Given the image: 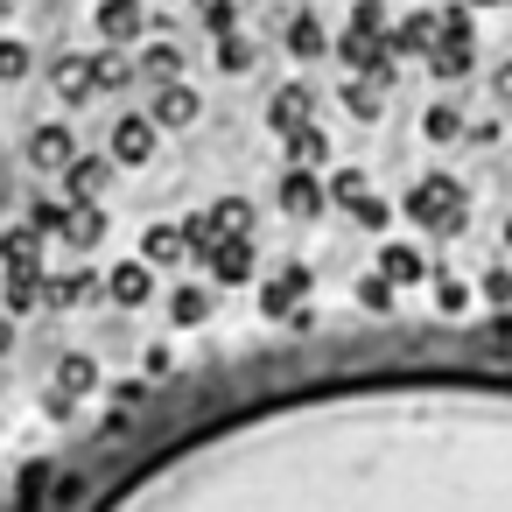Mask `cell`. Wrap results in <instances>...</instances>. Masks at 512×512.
Returning a JSON list of instances; mask_svg holds the SVG:
<instances>
[{"label":"cell","mask_w":512,"mask_h":512,"mask_svg":"<svg viewBox=\"0 0 512 512\" xmlns=\"http://www.w3.org/2000/svg\"><path fill=\"white\" fill-rule=\"evenodd\" d=\"M407 218L421 225V232H463V218H470V204H463V183L456 176H421L414 190H407Z\"/></svg>","instance_id":"obj_1"},{"label":"cell","mask_w":512,"mask_h":512,"mask_svg":"<svg viewBox=\"0 0 512 512\" xmlns=\"http://www.w3.org/2000/svg\"><path fill=\"white\" fill-rule=\"evenodd\" d=\"M337 57H344L358 78H372V85H393V50H386V36H372V29H344Z\"/></svg>","instance_id":"obj_2"},{"label":"cell","mask_w":512,"mask_h":512,"mask_svg":"<svg viewBox=\"0 0 512 512\" xmlns=\"http://www.w3.org/2000/svg\"><path fill=\"white\" fill-rule=\"evenodd\" d=\"M204 267H211V281H225V288H239L246 274H253V232H225L211 253H204Z\"/></svg>","instance_id":"obj_3"},{"label":"cell","mask_w":512,"mask_h":512,"mask_svg":"<svg viewBox=\"0 0 512 512\" xmlns=\"http://www.w3.org/2000/svg\"><path fill=\"white\" fill-rule=\"evenodd\" d=\"M323 204H330V190L316 183V169H288L281 176V211L288 218H323Z\"/></svg>","instance_id":"obj_4"},{"label":"cell","mask_w":512,"mask_h":512,"mask_svg":"<svg viewBox=\"0 0 512 512\" xmlns=\"http://www.w3.org/2000/svg\"><path fill=\"white\" fill-rule=\"evenodd\" d=\"M113 162H127V169H141V162H155V120H141V113H127V120L113 127Z\"/></svg>","instance_id":"obj_5"},{"label":"cell","mask_w":512,"mask_h":512,"mask_svg":"<svg viewBox=\"0 0 512 512\" xmlns=\"http://www.w3.org/2000/svg\"><path fill=\"white\" fill-rule=\"evenodd\" d=\"M106 295H113L120 309H141V302L155 295V267H148V260H120V267L106 274Z\"/></svg>","instance_id":"obj_6"},{"label":"cell","mask_w":512,"mask_h":512,"mask_svg":"<svg viewBox=\"0 0 512 512\" xmlns=\"http://www.w3.org/2000/svg\"><path fill=\"white\" fill-rule=\"evenodd\" d=\"M435 43H442V15H407V22L386 36V50H393V57H428Z\"/></svg>","instance_id":"obj_7"},{"label":"cell","mask_w":512,"mask_h":512,"mask_svg":"<svg viewBox=\"0 0 512 512\" xmlns=\"http://www.w3.org/2000/svg\"><path fill=\"white\" fill-rule=\"evenodd\" d=\"M197 113H204V99H197L190 85H176V78H169V85L155 92V106H148V120H155V127H190Z\"/></svg>","instance_id":"obj_8"},{"label":"cell","mask_w":512,"mask_h":512,"mask_svg":"<svg viewBox=\"0 0 512 512\" xmlns=\"http://www.w3.org/2000/svg\"><path fill=\"white\" fill-rule=\"evenodd\" d=\"M309 120H316L309 85H281V92H274V106H267V127H274V134H295V127H309Z\"/></svg>","instance_id":"obj_9"},{"label":"cell","mask_w":512,"mask_h":512,"mask_svg":"<svg viewBox=\"0 0 512 512\" xmlns=\"http://www.w3.org/2000/svg\"><path fill=\"white\" fill-rule=\"evenodd\" d=\"M470 57H477V36H442V43L428 50V71H435L442 85H456V78H470Z\"/></svg>","instance_id":"obj_10"},{"label":"cell","mask_w":512,"mask_h":512,"mask_svg":"<svg viewBox=\"0 0 512 512\" xmlns=\"http://www.w3.org/2000/svg\"><path fill=\"white\" fill-rule=\"evenodd\" d=\"M141 22H148L141 0H99V36H106V43H134Z\"/></svg>","instance_id":"obj_11"},{"label":"cell","mask_w":512,"mask_h":512,"mask_svg":"<svg viewBox=\"0 0 512 512\" xmlns=\"http://www.w3.org/2000/svg\"><path fill=\"white\" fill-rule=\"evenodd\" d=\"M36 239H43L36 225L8 232V239H0V267H8V274H43V246H36Z\"/></svg>","instance_id":"obj_12"},{"label":"cell","mask_w":512,"mask_h":512,"mask_svg":"<svg viewBox=\"0 0 512 512\" xmlns=\"http://www.w3.org/2000/svg\"><path fill=\"white\" fill-rule=\"evenodd\" d=\"M302 295H309V274H302V267H281V274L260 288V309H267V316H288Z\"/></svg>","instance_id":"obj_13"},{"label":"cell","mask_w":512,"mask_h":512,"mask_svg":"<svg viewBox=\"0 0 512 512\" xmlns=\"http://www.w3.org/2000/svg\"><path fill=\"white\" fill-rule=\"evenodd\" d=\"M288 57H295V64L330 57V36H323V22H316V15H295V22H288Z\"/></svg>","instance_id":"obj_14"},{"label":"cell","mask_w":512,"mask_h":512,"mask_svg":"<svg viewBox=\"0 0 512 512\" xmlns=\"http://www.w3.org/2000/svg\"><path fill=\"white\" fill-rule=\"evenodd\" d=\"M71 155H78V141L64 127H36V141H29V162L36 169H71Z\"/></svg>","instance_id":"obj_15"},{"label":"cell","mask_w":512,"mask_h":512,"mask_svg":"<svg viewBox=\"0 0 512 512\" xmlns=\"http://www.w3.org/2000/svg\"><path fill=\"white\" fill-rule=\"evenodd\" d=\"M57 232H64L71 246H99V239H106V211H99V204H71Z\"/></svg>","instance_id":"obj_16"},{"label":"cell","mask_w":512,"mask_h":512,"mask_svg":"<svg viewBox=\"0 0 512 512\" xmlns=\"http://www.w3.org/2000/svg\"><path fill=\"white\" fill-rule=\"evenodd\" d=\"M71 204H99V190H106V162H92V155H71Z\"/></svg>","instance_id":"obj_17"},{"label":"cell","mask_w":512,"mask_h":512,"mask_svg":"<svg viewBox=\"0 0 512 512\" xmlns=\"http://www.w3.org/2000/svg\"><path fill=\"white\" fill-rule=\"evenodd\" d=\"M141 253H148V267H169V260H183V253H190V239H183V225H148Z\"/></svg>","instance_id":"obj_18"},{"label":"cell","mask_w":512,"mask_h":512,"mask_svg":"<svg viewBox=\"0 0 512 512\" xmlns=\"http://www.w3.org/2000/svg\"><path fill=\"white\" fill-rule=\"evenodd\" d=\"M379 274H386L393 288H414V281L428 274V260H421L414 246H386V253H379Z\"/></svg>","instance_id":"obj_19"},{"label":"cell","mask_w":512,"mask_h":512,"mask_svg":"<svg viewBox=\"0 0 512 512\" xmlns=\"http://www.w3.org/2000/svg\"><path fill=\"white\" fill-rule=\"evenodd\" d=\"M323 155H330V141H323V127H316V120L288 134V169H316Z\"/></svg>","instance_id":"obj_20"},{"label":"cell","mask_w":512,"mask_h":512,"mask_svg":"<svg viewBox=\"0 0 512 512\" xmlns=\"http://www.w3.org/2000/svg\"><path fill=\"white\" fill-rule=\"evenodd\" d=\"M50 78H57V99H71V106H78L85 92H99V85H92V64H85V57H64V64H57Z\"/></svg>","instance_id":"obj_21"},{"label":"cell","mask_w":512,"mask_h":512,"mask_svg":"<svg viewBox=\"0 0 512 512\" xmlns=\"http://www.w3.org/2000/svg\"><path fill=\"white\" fill-rule=\"evenodd\" d=\"M379 92H386V85H372V78H351V85L337 92V106H344L351 120H379Z\"/></svg>","instance_id":"obj_22"},{"label":"cell","mask_w":512,"mask_h":512,"mask_svg":"<svg viewBox=\"0 0 512 512\" xmlns=\"http://www.w3.org/2000/svg\"><path fill=\"white\" fill-rule=\"evenodd\" d=\"M43 295H50L57 309H78V302L99 295V281H92V274H64V281H43Z\"/></svg>","instance_id":"obj_23"},{"label":"cell","mask_w":512,"mask_h":512,"mask_svg":"<svg viewBox=\"0 0 512 512\" xmlns=\"http://www.w3.org/2000/svg\"><path fill=\"white\" fill-rule=\"evenodd\" d=\"M57 386H64V400H71V393H92V386H99V365H92L85 351H71V358L57 365Z\"/></svg>","instance_id":"obj_24"},{"label":"cell","mask_w":512,"mask_h":512,"mask_svg":"<svg viewBox=\"0 0 512 512\" xmlns=\"http://www.w3.org/2000/svg\"><path fill=\"white\" fill-rule=\"evenodd\" d=\"M218 71H232V78H239V71H253V43L225 29V36H218Z\"/></svg>","instance_id":"obj_25"},{"label":"cell","mask_w":512,"mask_h":512,"mask_svg":"<svg viewBox=\"0 0 512 512\" xmlns=\"http://www.w3.org/2000/svg\"><path fill=\"white\" fill-rule=\"evenodd\" d=\"M141 71H148V78H155V85H169V78H176V71H183V50H176V43H155V50H148V57H141Z\"/></svg>","instance_id":"obj_26"},{"label":"cell","mask_w":512,"mask_h":512,"mask_svg":"<svg viewBox=\"0 0 512 512\" xmlns=\"http://www.w3.org/2000/svg\"><path fill=\"white\" fill-rule=\"evenodd\" d=\"M183 239H190V253H197V260H204V253H211V246H218V239H225V225H218V218H211V211H197V218H190V225H183Z\"/></svg>","instance_id":"obj_27"},{"label":"cell","mask_w":512,"mask_h":512,"mask_svg":"<svg viewBox=\"0 0 512 512\" xmlns=\"http://www.w3.org/2000/svg\"><path fill=\"white\" fill-rule=\"evenodd\" d=\"M211 218H218L225 232H253V204H246V197H218V204H211Z\"/></svg>","instance_id":"obj_28"},{"label":"cell","mask_w":512,"mask_h":512,"mask_svg":"<svg viewBox=\"0 0 512 512\" xmlns=\"http://www.w3.org/2000/svg\"><path fill=\"white\" fill-rule=\"evenodd\" d=\"M169 316H176V323H204V316H211V295H204V288H176Z\"/></svg>","instance_id":"obj_29"},{"label":"cell","mask_w":512,"mask_h":512,"mask_svg":"<svg viewBox=\"0 0 512 512\" xmlns=\"http://www.w3.org/2000/svg\"><path fill=\"white\" fill-rule=\"evenodd\" d=\"M421 127H428V141H456V134H463V113H456V106H428Z\"/></svg>","instance_id":"obj_30"},{"label":"cell","mask_w":512,"mask_h":512,"mask_svg":"<svg viewBox=\"0 0 512 512\" xmlns=\"http://www.w3.org/2000/svg\"><path fill=\"white\" fill-rule=\"evenodd\" d=\"M365 190H372V183H365V169H337V176H330V197H337L344 211H351V204H358Z\"/></svg>","instance_id":"obj_31"},{"label":"cell","mask_w":512,"mask_h":512,"mask_svg":"<svg viewBox=\"0 0 512 512\" xmlns=\"http://www.w3.org/2000/svg\"><path fill=\"white\" fill-rule=\"evenodd\" d=\"M43 302V274H8V309H36Z\"/></svg>","instance_id":"obj_32"},{"label":"cell","mask_w":512,"mask_h":512,"mask_svg":"<svg viewBox=\"0 0 512 512\" xmlns=\"http://www.w3.org/2000/svg\"><path fill=\"white\" fill-rule=\"evenodd\" d=\"M239 8H246V0H197V15H204V29H218V36H225V29L239 22Z\"/></svg>","instance_id":"obj_33"},{"label":"cell","mask_w":512,"mask_h":512,"mask_svg":"<svg viewBox=\"0 0 512 512\" xmlns=\"http://www.w3.org/2000/svg\"><path fill=\"white\" fill-rule=\"evenodd\" d=\"M351 218H358V225H365V232H386V225H393V211H386V204H379V197H372V190H365V197H358V204H351Z\"/></svg>","instance_id":"obj_34"},{"label":"cell","mask_w":512,"mask_h":512,"mask_svg":"<svg viewBox=\"0 0 512 512\" xmlns=\"http://www.w3.org/2000/svg\"><path fill=\"white\" fill-rule=\"evenodd\" d=\"M435 309H442V316H456V309H470V288H463L456 274H442V281H435Z\"/></svg>","instance_id":"obj_35"},{"label":"cell","mask_w":512,"mask_h":512,"mask_svg":"<svg viewBox=\"0 0 512 512\" xmlns=\"http://www.w3.org/2000/svg\"><path fill=\"white\" fill-rule=\"evenodd\" d=\"M15 78H29V50L22 43H0V85H15Z\"/></svg>","instance_id":"obj_36"},{"label":"cell","mask_w":512,"mask_h":512,"mask_svg":"<svg viewBox=\"0 0 512 512\" xmlns=\"http://www.w3.org/2000/svg\"><path fill=\"white\" fill-rule=\"evenodd\" d=\"M92 85H99V92L127 85V64H120V57H92Z\"/></svg>","instance_id":"obj_37"},{"label":"cell","mask_w":512,"mask_h":512,"mask_svg":"<svg viewBox=\"0 0 512 512\" xmlns=\"http://www.w3.org/2000/svg\"><path fill=\"white\" fill-rule=\"evenodd\" d=\"M358 302H365V309H386V302H393V281H386V274H365V281H358Z\"/></svg>","instance_id":"obj_38"},{"label":"cell","mask_w":512,"mask_h":512,"mask_svg":"<svg viewBox=\"0 0 512 512\" xmlns=\"http://www.w3.org/2000/svg\"><path fill=\"white\" fill-rule=\"evenodd\" d=\"M351 29H372V36H386V8H379V0H358V8H351Z\"/></svg>","instance_id":"obj_39"},{"label":"cell","mask_w":512,"mask_h":512,"mask_svg":"<svg viewBox=\"0 0 512 512\" xmlns=\"http://www.w3.org/2000/svg\"><path fill=\"white\" fill-rule=\"evenodd\" d=\"M442 36H477V22H470V8H442Z\"/></svg>","instance_id":"obj_40"},{"label":"cell","mask_w":512,"mask_h":512,"mask_svg":"<svg viewBox=\"0 0 512 512\" xmlns=\"http://www.w3.org/2000/svg\"><path fill=\"white\" fill-rule=\"evenodd\" d=\"M484 295L505 309V302H512V274H505V267H491V274H484Z\"/></svg>","instance_id":"obj_41"},{"label":"cell","mask_w":512,"mask_h":512,"mask_svg":"<svg viewBox=\"0 0 512 512\" xmlns=\"http://www.w3.org/2000/svg\"><path fill=\"white\" fill-rule=\"evenodd\" d=\"M29 225H36V232H57V225H64V204H36Z\"/></svg>","instance_id":"obj_42"},{"label":"cell","mask_w":512,"mask_h":512,"mask_svg":"<svg viewBox=\"0 0 512 512\" xmlns=\"http://www.w3.org/2000/svg\"><path fill=\"white\" fill-rule=\"evenodd\" d=\"M491 92H498V99H505V106H512V64H505V71H498V78H491Z\"/></svg>","instance_id":"obj_43"},{"label":"cell","mask_w":512,"mask_h":512,"mask_svg":"<svg viewBox=\"0 0 512 512\" xmlns=\"http://www.w3.org/2000/svg\"><path fill=\"white\" fill-rule=\"evenodd\" d=\"M8 351H15V323H8V316H0V358H8Z\"/></svg>","instance_id":"obj_44"},{"label":"cell","mask_w":512,"mask_h":512,"mask_svg":"<svg viewBox=\"0 0 512 512\" xmlns=\"http://www.w3.org/2000/svg\"><path fill=\"white\" fill-rule=\"evenodd\" d=\"M470 8H498V0H470Z\"/></svg>","instance_id":"obj_45"},{"label":"cell","mask_w":512,"mask_h":512,"mask_svg":"<svg viewBox=\"0 0 512 512\" xmlns=\"http://www.w3.org/2000/svg\"><path fill=\"white\" fill-rule=\"evenodd\" d=\"M505 246H512V218H505Z\"/></svg>","instance_id":"obj_46"}]
</instances>
